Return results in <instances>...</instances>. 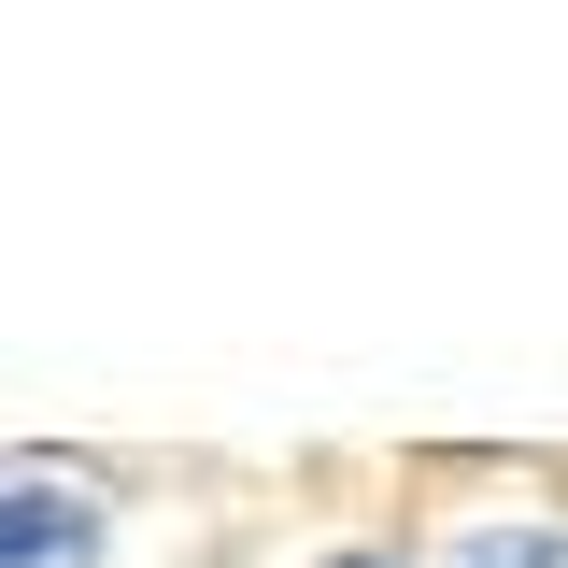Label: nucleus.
<instances>
[{"label":"nucleus","mask_w":568,"mask_h":568,"mask_svg":"<svg viewBox=\"0 0 568 568\" xmlns=\"http://www.w3.org/2000/svg\"><path fill=\"white\" fill-rule=\"evenodd\" d=\"M85 555H100L85 484H0V568H85Z\"/></svg>","instance_id":"nucleus-1"},{"label":"nucleus","mask_w":568,"mask_h":568,"mask_svg":"<svg viewBox=\"0 0 568 568\" xmlns=\"http://www.w3.org/2000/svg\"><path fill=\"white\" fill-rule=\"evenodd\" d=\"M555 555H568L555 526H484V540H469L455 568H555Z\"/></svg>","instance_id":"nucleus-2"},{"label":"nucleus","mask_w":568,"mask_h":568,"mask_svg":"<svg viewBox=\"0 0 568 568\" xmlns=\"http://www.w3.org/2000/svg\"><path fill=\"white\" fill-rule=\"evenodd\" d=\"M342 568H398V555H342Z\"/></svg>","instance_id":"nucleus-3"}]
</instances>
